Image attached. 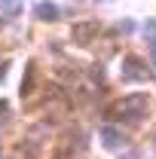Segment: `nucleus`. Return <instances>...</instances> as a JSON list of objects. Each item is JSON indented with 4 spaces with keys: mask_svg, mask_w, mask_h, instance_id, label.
Masks as SVG:
<instances>
[{
    "mask_svg": "<svg viewBox=\"0 0 156 159\" xmlns=\"http://www.w3.org/2000/svg\"><path fill=\"white\" fill-rule=\"evenodd\" d=\"M101 138H104V144H107V150H117L119 144H122V135H117L110 125H104V129H101Z\"/></svg>",
    "mask_w": 156,
    "mask_h": 159,
    "instance_id": "obj_2",
    "label": "nucleus"
},
{
    "mask_svg": "<svg viewBox=\"0 0 156 159\" xmlns=\"http://www.w3.org/2000/svg\"><path fill=\"white\" fill-rule=\"evenodd\" d=\"M147 37L156 43V19H150V21H147Z\"/></svg>",
    "mask_w": 156,
    "mask_h": 159,
    "instance_id": "obj_5",
    "label": "nucleus"
},
{
    "mask_svg": "<svg viewBox=\"0 0 156 159\" xmlns=\"http://www.w3.org/2000/svg\"><path fill=\"white\" fill-rule=\"evenodd\" d=\"M153 61H156V46H153Z\"/></svg>",
    "mask_w": 156,
    "mask_h": 159,
    "instance_id": "obj_6",
    "label": "nucleus"
},
{
    "mask_svg": "<svg viewBox=\"0 0 156 159\" xmlns=\"http://www.w3.org/2000/svg\"><path fill=\"white\" fill-rule=\"evenodd\" d=\"M144 113V98L141 95H132V98L122 104V116L126 119H135V116H141Z\"/></svg>",
    "mask_w": 156,
    "mask_h": 159,
    "instance_id": "obj_1",
    "label": "nucleus"
},
{
    "mask_svg": "<svg viewBox=\"0 0 156 159\" xmlns=\"http://www.w3.org/2000/svg\"><path fill=\"white\" fill-rule=\"evenodd\" d=\"M37 16H40V19H58V9H55V6H46V3H43V6L37 9Z\"/></svg>",
    "mask_w": 156,
    "mask_h": 159,
    "instance_id": "obj_4",
    "label": "nucleus"
},
{
    "mask_svg": "<svg viewBox=\"0 0 156 159\" xmlns=\"http://www.w3.org/2000/svg\"><path fill=\"white\" fill-rule=\"evenodd\" d=\"M126 74H129L132 80H141L144 74H147V67H141L138 58H126Z\"/></svg>",
    "mask_w": 156,
    "mask_h": 159,
    "instance_id": "obj_3",
    "label": "nucleus"
}]
</instances>
